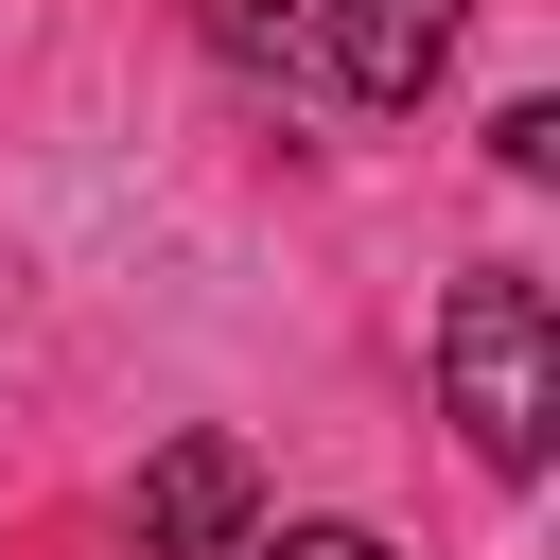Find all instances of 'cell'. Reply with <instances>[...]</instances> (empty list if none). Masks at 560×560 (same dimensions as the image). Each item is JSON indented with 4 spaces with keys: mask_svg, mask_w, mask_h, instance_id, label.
<instances>
[{
    "mask_svg": "<svg viewBox=\"0 0 560 560\" xmlns=\"http://www.w3.org/2000/svg\"><path fill=\"white\" fill-rule=\"evenodd\" d=\"M210 35L245 70H315V0H210Z\"/></svg>",
    "mask_w": 560,
    "mask_h": 560,
    "instance_id": "4",
    "label": "cell"
},
{
    "mask_svg": "<svg viewBox=\"0 0 560 560\" xmlns=\"http://www.w3.org/2000/svg\"><path fill=\"white\" fill-rule=\"evenodd\" d=\"M262 542V472H245V438H158L140 455V560H245Z\"/></svg>",
    "mask_w": 560,
    "mask_h": 560,
    "instance_id": "3",
    "label": "cell"
},
{
    "mask_svg": "<svg viewBox=\"0 0 560 560\" xmlns=\"http://www.w3.org/2000/svg\"><path fill=\"white\" fill-rule=\"evenodd\" d=\"M438 402H455V438L490 472H542V438H560V315H542L525 262H472L438 298Z\"/></svg>",
    "mask_w": 560,
    "mask_h": 560,
    "instance_id": "1",
    "label": "cell"
},
{
    "mask_svg": "<svg viewBox=\"0 0 560 560\" xmlns=\"http://www.w3.org/2000/svg\"><path fill=\"white\" fill-rule=\"evenodd\" d=\"M245 560H402L385 525H280V542H245Z\"/></svg>",
    "mask_w": 560,
    "mask_h": 560,
    "instance_id": "5",
    "label": "cell"
},
{
    "mask_svg": "<svg viewBox=\"0 0 560 560\" xmlns=\"http://www.w3.org/2000/svg\"><path fill=\"white\" fill-rule=\"evenodd\" d=\"M455 35H472V0H315V88L402 122V105L455 70Z\"/></svg>",
    "mask_w": 560,
    "mask_h": 560,
    "instance_id": "2",
    "label": "cell"
}]
</instances>
